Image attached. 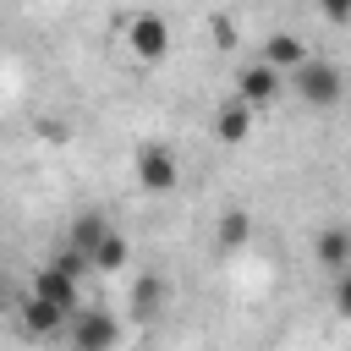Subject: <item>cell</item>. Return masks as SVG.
I'll list each match as a JSON object with an SVG mask.
<instances>
[{
	"mask_svg": "<svg viewBox=\"0 0 351 351\" xmlns=\"http://www.w3.org/2000/svg\"><path fill=\"white\" fill-rule=\"evenodd\" d=\"M247 236H252V214H247V208H230V214L219 219V247L230 252V247H241Z\"/></svg>",
	"mask_w": 351,
	"mask_h": 351,
	"instance_id": "obj_14",
	"label": "cell"
},
{
	"mask_svg": "<svg viewBox=\"0 0 351 351\" xmlns=\"http://www.w3.org/2000/svg\"><path fill=\"white\" fill-rule=\"evenodd\" d=\"M335 313L351 324V269H346V274H335Z\"/></svg>",
	"mask_w": 351,
	"mask_h": 351,
	"instance_id": "obj_15",
	"label": "cell"
},
{
	"mask_svg": "<svg viewBox=\"0 0 351 351\" xmlns=\"http://www.w3.org/2000/svg\"><path fill=\"white\" fill-rule=\"evenodd\" d=\"M110 230H115V225H110L99 208H88V214H77V219H71V236H66V247H71V252H82V258H93V252H99V241H104Z\"/></svg>",
	"mask_w": 351,
	"mask_h": 351,
	"instance_id": "obj_10",
	"label": "cell"
},
{
	"mask_svg": "<svg viewBox=\"0 0 351 351\" xmlns=\"http://www.w3.org/2000/svg\"><path fill=\"white\" fill-rule=\"evenodd\" d=\"M214 137H219V143H230V148H236V143H247V137H252V110H247V104H236V99H230V104H219V110H214Z\"/></svg>",
	"mask_w": 351,
	"mask_h": 351,
	"instance_id": "obj_12",
	"label": "cell"
},
{
	"mask_svg": "<svg viewBox=\"0 0 351 351\" xmlns=\"http://www.w3.org/2000/svg\"><path fill=\"white\" fill-rule=\"evenodd\" d=\"M66 335H71V351H115L121 346V318L104 313V307H82L66 324Z\"/></svg>",
	"mask_w": 351,
	"mask_h": 351,
	"instance_id": "obj_3",
	"label": "cell"
},
{
	"mask_svg": "<svg viewBox=\"0 0 351 351\" xmlns=\"http://www.w3.org/2000/svg\"><path fill=\"white\" fill-rule=\"evenodd\" d=\"M291 88H296V99H302V104H313V110H329V104H340V93H346V77H340V66H335V60H324V55H307V66H302V71H291Z\"/></svg>",
	"mask_w": 351,
	"mask_h": 351,
	"instance_id": "obj_1",
	"label": "cell"
},
{
	"mask_svg": "<svg viewBox=\"0 0 351 351\" xmlns=\"http://www.w3.org/2000/svg\"><path fill=\"white\" fill-rule=\"evenodd\" d=\"M16 318H22V329H27V335H33V340H55V335H60V329H66V324H71V318H66V313H55V307H49V302H38V296H33V291H27V296H22V302H16Z\"/></svg>",
	"mask_w": 351,
	"mask_h": 351,
	"instance_id": "obj_7",
	"label": "cell"
},
{
	"mask_svg": "<svg viewBox=\"0 0 351 351\" xmlns=\"http://www.w3.org/2000/svg\"><path fill=\"white\" fill-rule=\"evenodd\" d=\"M126 49H132V60L159 66V60L170 55V22H165L159 11H132V16H126Z\"/></svg>",
	"mask_w": 351,
	"mask_h": 351,
	"instance_id": "obj_2",
	"label": "cell"
},
{
	"mask_svg": "<svg viewBox=\"0 0 351 351\" xmlns=\"http://www.w3.org/2000/svg\"><path fill=\"white\" fill-rule=\"evenodd\" d=\"M88 263H93V274H121V269L132 263V241H126L121 230H110V236L99 241V252H93Z\"/></svg>",
	"mask_w": 351,
	"mask_h": 351,
	"instance_id": "obj_13",
	"label": "cell"
},
{
	"mask_svg": "<svg viewBox=\"0 0 351 351\" xmlns=\"http://www.w3.org/2000/svg\"><path fill=\"white\" fill-rule=\"evenodd\" d=\"M280 88H285V77L274 71V66H263V60H252L241 77H236V104H247L252 115L263 110V104H274L280 99Z\"/></svg>",
	"mask_w": 351,
	"mask_h": 351,
	"instance_id": "obj_6",
	"label": "cell"
},
{
	"mask_svg": "<svg viewBox=\"0 0 351 351\" xmlns=\"http://www.w3.org/2000/svg\"><path fill=\"white\" fill-rule=\"evenodd\" d=\"M258 60H263V66H274V71L285 77V71H302V66H307V44H302L296 33H269Z\"/></svg>",
	"mask_w": 351,
	"mask_h": 351,
	"instance_id": "obj_8",
	"label": "cell"
},
{
	"mask_svg": "<svg viewBox=\"0 0 351 351\" xmlns=\"http://www.w3.org/2000/svg\"><path fill=\"white\" fill-rule=\"evenodd\" d=\"M33 296L38 302H49L55 313H66V318H77L82 313V280H71L66 269H55V263H44L38 274H33Z\"/></svg>",
	"mask_w": 351,
	"mask_h": 351,
	"instance_id": "obj_5",
	"label": "cell"
},
{
	"mask_svg": "<svg viewBox=\"0 0 351 351\" xmlns=\"http://www.w3.org/2000/svg\"><path fill=\"white\" fill-rule=\"evenodd\" d=\"M165 296H170V285H165L159 274H137V280H132V318L154 324V318L165 313Z\"/></svg>",
	"mask_w": 351,
	"mask_h": 351,
	"instance_id": "obj_11",
	"label": "cell"
},
{
	"mask_svg": "<svg viewBox=\"0 0 351 351\" xmlns=\"http://www.w3.org/2000/svg\"><path fill=\"white\" fill-rule=\"evenodd\" d=\"M132 176L143 181V192H176V181H181V159H176V148L148 143V148H137Z\"/></svg>",
	"mask_w": 351,
	"mask_h": 351,
	"instance_id": "obj_4",
	"label": "cell"
},
{
	"mask_svg": "<svg viewBox=\"0 0 351 351\" xmlns=\"http://www.w3.org/2000/svg\"><path fill=\"white\" fill-rule=\"evenodd\" d=\"M313 252H318V263H324L329 274H346V269H351V225H324Z\"/></svg>",
	"mask_w": 351,
	"mask_h": 351,
	"instance_id": "obj_9",
	"label": "cell"
}]
</instances>
